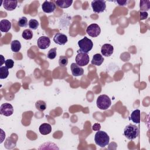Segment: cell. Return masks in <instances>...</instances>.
Wrapping results in <instances>:
<instances>
[{"label": "cell", "mask_w": 150, "mask_h": 150, "mask_svg": "<svg viewBox=\"0 0 150 150\" xmlns=\"http://www.w3.org/2000/svg\"><path fill=\"white\" fill-rule=\"evenodd\" d=\"M94 141L96 145L104 148L109 144L110 137L105 131L99 130L95 134Z\"/></svg>", "instance_id": "obj_1"}, {"label": "cell", "mask_w": 150, "mask_h": 150, "mask_svg": "<svg viewBox=\"0 0 150 150\" xmlns=\"http://www.w3.org/2000/svg\"><path fill=\"white\" fill-rule=\"evenodd\" d=\"M139 130L138 127L133 124H129L127 125L124 129V136L129 140H133L138 137L139 135Z\"/></svg>", "instance_id": "obj_2"}, {"label": "cell", "mask_w": 150, "mask_h": 150, "mask_svg": "<svg viewBox=\"0 0 150 150\" xmlns=\"http://www.w3.org/2000/svg\"><path fill=\"white\" fill-rule=\"evenodd\" d=\"M96 104L98 108L100 110H105L110 107L111 104V101L108 96L105 94H102L98 97L96 101Z\"/></svg>", "instance_id": "obj_3"}, {"label": "cell", "mask_w": 150, "mask_h": 150, "mask_svg": "<svg viewBox=\"0 0 150 150\" xmlns=\"http://www.w3.org/2000/svg\"><path fill=\"white\" fill-rule=\"evenodd\" d=\"M78 45L80 47L79 50L88 53L92 49L93 43L91 39L85 36L78 42Z\"/></svg>", "instance_id": "obj_4"}, {"label": "cell", "mask_w": 150, "mask_h": 150, "mask_svg": "<svg viewBox=\"0 0 150 150\" xmlns=\"http://www.w3.org/2000/svg\"><path fill=\"white\" fill-rule=\"evenodd\" d=\"M77 54L76 56V63L79 66H84L88 64L90 60V57L87 53L83 52L80 50H77Z\"/></svg>", "instance_id": "obj_5"}, {"label": "cell", "mask_w": 150, "mask_h": 150, "mask_svg": "<svg viewBox=\"0 0 150 150\" xmlns=\"http://www.w3.org/2000/svg\"><path fill=\"white\" fill-rule=\"evenodd\" d=\"M105 1L103 0H94L91 2V7L95 13L103 12L106 8Z\"/></svg>", "instance_id": "obj_6"}, {"label": "cell", "mask_w": 150, "mask_h": 150, "mask_svg": "<svg viewBox=\"0 0 150 150\" xmlns=\"http://www.w3.org/2000/svg\"><path fill=\"white\" fill-rule=\"evenodd\" d=\"M87 33L91 37H97L101 33V29L98 25L92 23L88 25L86 29Z\"/></svg>", "instance_id": "obj_7"}, {"label": "cell", "mask_w": 150, "mask_h": 150, "mask_svg": "<svg viewBox=\"0 0 150 150\" xmlns=\"http://www.w3.org/2000/svg\"><path fill=\"white\" fill-rule=\"evenodd\" d=\"M13 112V106L9 103H4L0 107V113L2 115L8 117L11 115Z\"/></svg>", "instance_id": "obj_8"}, {"label": "cell", "mask_w": 150, "mask_h": 150, "mask_svg": "<svg viewBox=\"0 0 150 150\" xmlns=\"http://www.w3.org/2000/svg\"><path fill=\"white\" fill-rule=\"evenodd\" d=\"M37 45L39 49H46L47 47H49L50 45V38L47 36H40L38 39Z\"/></svg>", "instance_id": "obj_9"}, {"label": "cell", "mask_w": 150, "mask_h": 150, "mask_svg": "<svg viewBox=\"0 0 150 150\" xmlns=\"http://www.w3.org/2000/svg\"><path fill=\"white\" fill-rule=\"evenodd\" d=\"M42 9L45 13H50L56 9V5L53 2L45 1L42 5Z\"/></svg>", "instance_id": "obj_10"}, {"label": "cell", "mask_w": 150, "mask_h": 150, "mask_svg": "<svg viewBox=\"0 0 150 150\" xmlns=\"http://www.w3.org/2000/svg\"><path fill=\"white\" fill-rule=\"evenodd\" d=\"M67 37L62 33H57L53 37V41L57 45H64L67 42Z\"/></svg>", "instance_id": "obj_11"}, {"label": "cell", "mask_w": 150, "mask_h": 150, "mask_svg": "<svg viewBox=\"0 0 150 150\" xmlns=\"http://www.w3.org/2000/svg\"><path fill=\"white\" fill-rule=\"evenodd\" d=\"M2 5L5 9L9 11H13L18 5V1L16 0H4Z\"/></svg>", "instance_id": "obj_12"}, {"label": "cell", "mask_w": 150, "mask_h": 150, "mask_svg": "<svg viewBox=\"0 0 150 150\" xmlns=\"http://www.w3.org/2000/svg\"><path fill=\"white\" fill-rule=\"evenodd\" d=\"M70 69L73 76L75 77L82 76L84 73V69L81 66H79L75 63H73L71 64Z\"/></svg>", "instance_id": "obj_13"}, {"label": "cell", "mask_w": 150, "mask_h": 150, "mask_svg": "<svg viewBox=\"0 0 150 150\" xmlns=\"http://www.w3.org/2000/svg\"><path fill=\"white\" fill-rule=\"evenodd\" d=\"M114 52V47L108 43H105L103 45L101 49V52L102 55L105 57L110 56Z\"/></svg>", "instance_id": "obj_14"}, {"label": "cell", "mask_w": 150, "mask_h": 150, "mask_svg": "<svg viewBox=\"0 0 150 150\" xmlns=\"http://www.w3.org/2000/svg\"><path fill=\"white\" fill-rule=\"evenodd\" d=\"M11 28V23L7 19H2L0 21V30L2 32L6 33Z\"/></svg>", "instance_id": "obj_15"}, {"label": "cell", "mask_w": 150, "mask_h": 150, "mask_svg": "<svg viewBox=\"0 0 150 150\" xmlns=\"http://www.w3.org/2000/svg\"><path fill=\"white\" fill-rule=\"evenodd\" d=\"M39 131L42 135H47L51 132L52 127L48 123H43L40 125Z\"/></svg>", "instance_id": "obj_16"}, {"label": "cell", "mask_w": 150, "mask_h": 150, "mask_svg": "<svg viewBox=\"0 0 150 150\" xmlns=\"http://www.w3.org/2000/svg\"><path fill=\"white\" fill-rule=\"evenodd\" d=\"M104 60V59L102 56V55L99 53H97L93 56L91 62L92 64L99 66L103 63Z\"/></svg>", "instance_id": "obj_17"}, {"label": "cell", "mask_w": 150, "mask_h": 150, "mask_svg": "<svg viewBox=\"0 0 150 150\" xmlns=\"http://www.w3.org/2000/svg\"><path fill=\"white\" fill-rule=\"evenodd\" d=\"M56 5L60 8H67L70 7L72 3V0H58L55 1Z\"/></svg>", "instance_id": "obj_18"}, {"label": "cell", "mask_w": 150, "mask_h": 150, "mask_svg": "<svg viewBox=\"0 0 150 150\" xmlns=\"http://www.w3.org/2000/svg\"><path fill=\"white\" fill-rule=\"evenodd\" d=\"M140 110L138 109L133 111L130 115V120L134 123L139 124L140 122Z\"/></svg>", "instance_id": "obj_19"}, {"label": "cell", "mask_w": 150, "mask_h": 150, "mask_svg": "<svg viewBox=\"0 0 150 150\" xmlns=\"http://www.w3.org/2000/svg\"><path fill=\"white\" fill-rule=\"evenodd\" d=\"M11 50L15 53L18 52L21 49V44L18 40H13L11 43Z\"/></svg>", "instance_id": "obj_20"}, {"label": "cell", "mask_w": 150, "mask_h": 150, "mask_svg": "<svg viewBox=\"0 0 150 150\" xmlns=\"http://www.w3.org/2000/svg\"><path fill=\"white\" fill-rule=\"evenodd\" d=\"M150 8V1L144 0L140 1V9L141 12H146Z\"/></svg>", "instance_id": "obj_21"}, {"label": "cell", "mask_w": 150, "mask_h": 150, "mask_svg": "<svg viewBox=\"0 0 150 150\" xmlns=\"http://www.w3.org/2000/svg\"><path fill=\"white\" fill-rule=\"evenodd\" d=\"M35 107L40 111H43L46 108V104L43 100H38L35 103Z\"/></svg>", "instance_id": "obj_22"}, {"label": "cell", "mask_w": 150, "mask_h": 150, "mask_svg": "<svg viewBox=\"0 0 150 150\" xmlns=\"http://www.w3.org/2000/svg\"><path fill=\"white\" fill-rule=\"evenodd\" d=\"M22 36L25 40H30L33 38V32L29 29H25L22 32Z\"/></svg>", "instance_id": "obj_23"}, {"label": "cell", "mask_w": 150, "mask_h": 150, "mask_svg": "<svg viewBox=\"0 0 150 150\" xmlns=\"http://www.w3.org/2000/svg\"><path fill=\"white\" fill-rule=\"evenodd\" d=\"M9 75L8 69L6 66H1L0 67V79H5Z\"/></svg>", "instance_id": "obj_24"}, {"label": "cell", "mask_w": 150, "mask_h": 150, "mask_svg": "<svg viewBox=\"0 0 150 150\" xmlns=\"http://www.w3.org/2000/svg\"><path fill=\"white\" fill-rule=\"evenodd\" d=\"M28 25L29 28H30L31 29L36 30L38 28L39 23L38 21L36 19H30L28 22Z\"/></svg>", "instance_id": "obj_25"}, {"label": "cell", "mask_w": 150, "mask_h": 150, "mask_svg": "<svg viewBox=\"0 0 150 150\" xmlns=\"http://www.w3.org/2000/svg\"><path fill=\"white\" fill-rule=\"evenodd\" d=\"M68 58L66 56H61L59 59V64L61 67H64L68 64Z\"/></svg>", "instance_id": "obj_26"}, {"label": "cell", "mask_w": 150, "mask_h": 150, "mask_svg": "<svg viewBox=\"0 0 150 150\" xmlns=\"http://www.w3.org/2000/svg\"><path fill=\"white\" fill-rule=\"evenodd\" d=\"M56 50H57L56 47H54L50 49L47 53V57L49 59H54L56 57V54H57Z\"/></svg>", "instance_id": "obj_27"}, {"label": "cell", "mask_w": 150, "mask_h": 150, "mask_svg": "<svg viewBox=\"0 0 150 150\" xmlns=\"http://www.w3.org/2000/svg\"><path fill=\"white\" fill-rule=\"evenodd\" d=\"M18 25L20 27H24L26 28L28 26V19L25 16H22L20 18L18 21Z\"/></svg>", "instance_id": "obj_28"}, {"label": "cell", "mask_w": 150, "mask_h": 150, "mask_svg": "<svg viewBox=\"0 0 150 150\" xmlns=\"http://www.w3.org/2000/svg\"><path fill=\"white\" fill-rule=\"evenodd\" d=\"M5 64L8 69H12L14 65V61L12 59H7L5 61Z\"/></svg>", "instance_id": "obj_29"}, {"label": "cell", "mask_w": 150, "mask_h": 150, "mask_svg": "<svg viewBox=\"0 0 150 150\" xmlns=\"http://www.w3.org/2000/svg\"><path fill=\"white\" fill-rule=\"evenodd\" d=\"M114 2L117 3L118 4L119 6H125L128 2V1H122V0H117V1H114Z\"/></svg>", "instance_id": "obj_30"}, {"label": "cell", "mask_w": 150, "mask_h": 150, "mask_svg": "<svg viewBox=\"0 0 150 150\" xmlns=\"http://www.w3.org/2000/svg\"><path fill=\"white\" fill-rule=\"evenodd\" d=\"M139 14H140V20L145 19L148 18V13L147 12H141V11H140Z\"/></svg>", "instance_id": "obj_31"}, {"label": "cell", "mask_w": 150, "mask_h": 150, "mask_svg": "<svg viewBox=\"0 0 150 150\" xmlns=\"http://www.w3.org/2000/svg\"><path fill=\"white\" fill-rule=\"evenodd\" d=\"M100 128H101V125L100 124H98V123L94 124L92 127V129L94 131H99Z\"/></svg>", "instance_id": "obj_32"}, {"label": "cell", "mask_w": 150, "mask_h": 150, "mask_svg": "<svg viewBox=\"0 0 150 150\" xmlns=\"http://www.w3.org/2000/svg\"><path fill=\"white\" fill-rule=\"evenodd\" d=\"M1 59H2V62H1V66H2V64L5 63L4 62H3V59H4V56L2 55H1Z\"/></svg>", "instance_id": "obj_33"}]
</instances>
